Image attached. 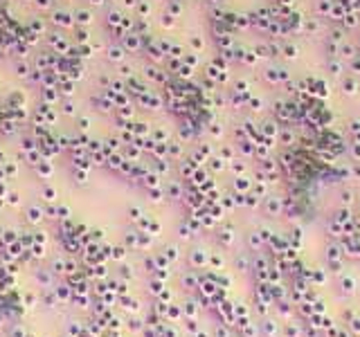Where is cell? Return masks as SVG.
<instances>
[{"instance_id":"cell-1","label":"cell","mask_w":360,"mask_h":337,"mask_svg":"<svg viewBox=\"0 0 360 337\" xmlns=\"http://www.w3.org/2000/svg\"><path fill=\"white\" fill-rule=\"evenodd\" d=\"M18 74H20V76L27 74V65H25V63H20V65H18Z\"/></svg>"}]
</instances>
